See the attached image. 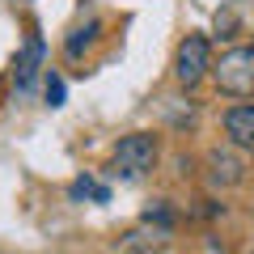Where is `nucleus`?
Segmentation results:
<instances>
[{
	"instance_id": "obj_2",
	"label": "nucleus",
	"mask_w": 254,
	"mask_h": 254,
	"mask_svg": "<svg viewBox=\"0 0 254 254\" xmlns=\"http://www.w3.org/2000/svg\"><path fill=\"white\" fill-rule=\"evenodd\" d=\"M157 157H161V144H157L153 131H131V136H123V140L115 144L110 165H115L119 178L136 182V178H144V174L157 170Z\"/></svg>"
},
{
	"instance_id": "obj_1",
	"label": "nucleus",
	"mask_w": 254,
	"mask_h": 254,
	"mask_svg": "<svg viewBox=\"0 0 254 254\" xmlns=\"http://www.w3.org/2000/svg\"><path fill=\"white\" fill-rule=\"evenodd\" d=\"M208 76L229 98H250L254 93V43H237L229 51H220V60H212Z\"/></svg>"
},
{
	"instance_id": "obj_9",
	"label": "nucleus",
	"mask_w": 254,
	"mask_h": 254,
	"mask_svg": "<svg viewBox=\"0 0 254 254\" xmlns=\"http://www.w3.org/2000/svg\"><path fill=\"white\" fill-rule=\"evenodd\" d=\"M47 106H64V76L47 72Z\"/></svg>"
},
{
	"instance_id": "obj_5",
	"label": "nucleus",
	"mask_w": 254,
	"mask_h": 254,
	"mask_svg": "<svg viewBox=\"0 0 254 254\" xmlns=\"http://www.w3.org/2000/svg\"><path fill=\"white\" fill-rule=\"evenodd\" d=\"M43 60H47V43H43L38 30H30V34H26V47L17 51V64H13V89H17L21 98L34 89L38 72H43Z\"/></svg>"
},
{
	"instance_id": "obj_4",
	"label": "nucleus",
	"mask_w": 254,
	"mask_h": 254,
	"mask_svg": "<svg viewBox=\"0 0 254 254\" xmlns=\"http://www.w3.org/2000/svg\"><path fill=\"white\" fill-rule=\"evenodd\" d=\"M208 187L216 190H229V187H242L246 182V170L250 165L242 161V153H237V144H225V148H212L208 153Z\"/></svg>"
},
{
	"instance_id": "obj_8",
	"label": "nucleus",
	"mask_w": 254,
	"mask_h": 254,
	"mask_svg": "<svg viewBox=\"0 0 254 254\" xmlns=\"http://www.w3.org/2000/svg\"><path fill=\"white\" fill-rule=\"evenodd\" d=\"M68 195L72 199H93V203H106L110 199V187H102L98 178H89V174H81V178L68 187Z\"/></svg>"
},
{
	"instance_id": "obj_6",
	"label": "nucleus",
	"mask_w": 254,
	"mask_h": 254,
	"mask_svg": "<svg viewBox=\"0 0 254 254\" xmlns=\"http://www.w3.org/2000/svg\"><path fill=\"white\" fill-rule=\"evenodd\" d=\"M220 127H225L229 144L254 148V102H237V106H229L225 119H220Z\"/></svg>"
},
{
	"instance_id": "obj_7",
	"label": "nucleus",
	"mask_w": 254,
	"mask_h": 254,
	"mask_svg": "<svg viewBox=\"0 0 254 254\" xmlns=\"http://www.w3.org/2000/svg\"><path fill=\"white\" fill-rule=\"evenodd\" d=\"M98 34H102V21H85V26H76L72 34L64 38V55H68V60H81V55L98 43Z\"/></svg>"
},
{
	"instance_id": "obj_3",
	"label": "nucleus",
	"mask_w": 254,
	"mask_h": 254,
	"mask_svg": "<svg viewBox=\"0 0 254 254\" xmlns=\"http://www.w3.org/2000/svg\"><path fill=\"white\" fill-rule=\"evenodd\" d=\"M208 68H212L208 34H187L178 43V51H174V81H178L182 89H195V85L208 76Z\"/></svg>"
}]
</instances>
